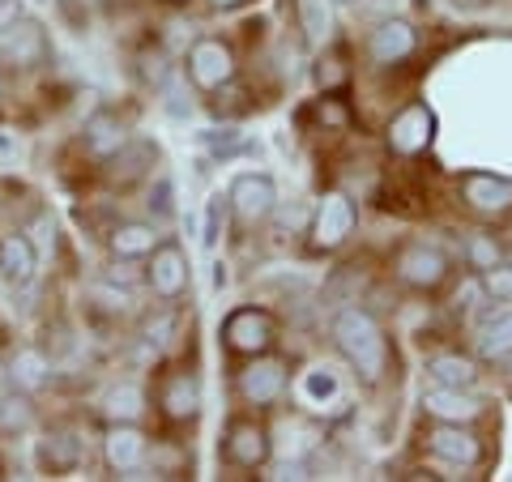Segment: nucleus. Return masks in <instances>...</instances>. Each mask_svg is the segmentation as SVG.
I'll return each mask as SVG.
<instances>
[{"instance_id": "nucleus-1", "label": "nucleus", "mask_w": 512, "mask_h": 482, "mask_svg": "<svg viewBox=\"0 0 512 482\" xmlns=\"http://www.w3.org/2000/svg\"><path fill=\"white\" fill-rule=\"evenodd\" d=\"M333 342L346 355V363L367 380L380 384L384 367H389V342H384V329L376 325V316L367 308H342L333 316Z\"/></svg>"}, {"instance_id": "nucleus-2", "label": "nucleus", "mask_w": 512, "mask_h": 482, "mask_svg": "<svg viewBox=\"0 0 512 482\" xmlns=\"http://www.w3.org/2000/svg\"><path fill=\"white\" fill-rule=\"evenodd\" d=\"M188 77L197 90H222L235 82V56L222 39H197L188 52Z\"/></svg>"}, {"instance_id": "nucleus-3", "label": "nucleus", "mask_w": 512, "mask_h": 482, "mask_svg": "<svg viewBox=\"0 0 512 482\" xmlns=\"http://www.w3.org/2000/svg\"><path fill=\"white\" fill-rule=\"evenodd\" d=\"M222 337H227V346L239 350V355H265L269 346H274V316L265 308H239L227 316V325H222Z\"/></svg>"}, {"instance_id": "nucleus-4", "label": "nucleus", "mask_w": 512, "mask_h": 482, "mask_svg": "<svg viewBox=\"0 0 512 482\" xmlns=\"http://www.w3.org/2000/svg\"><path fill=\"white\" fill-rule=\"evenodd\" d=\"M431 141H436V111L427 103H410L406 111H397L393 124H389V150L393 154H423Z\"/></svg>"}, {"instance_id": "nucleus-5", "label": "nucleus", "mask_w": 512, "mask_h": 482, "mask_svg": "<svg viewBox=\"0 0 512 482\" xmlns=\"http://www.w3.org/2000/svg\"><path fill=\"white\" fill-rule=\"evenodd\" d=\"M397 278L414 286V291H436L448 278V256L431 244H406L397 252Z\"/></svg>"}, {"instance_id": "nucleus-6", "label": "nucleus", "mask_w": 512, "mask_h": 482, "mask_svg": "<svg viewBox=\"0 0 512 482\" xmlns=\"http://www.w3.org/2000/svg\"><path fill=\"white\" fill-rule=\"evenodd\" d=\"M227 197H231L235 218L244 222V227H256V222H265L269 214H274L278 188H274V180H269V175H239Z\"/></svg>"}, {"instance_id": "nucleus-7", "label": "nucleus", "mask_w": 512, "mask_h": 482, "mask_svg": "<svg viewBox=\"0 0 512 482\" xmlns=\"http://www.w3.org/2000/svg\"><path fill=\"white\" fill-rule=\"evenodd\" d=\"M350 231H355V205L342 192H325V201L316 205V218H312V239L316 248H342Z\"/></svg>"}, {"instance_id": "nucleus-8", "label": "nucleus", "mask_w": 512, "mask_h": 482, "mask_svg": "<svg viewBox=\"0 0 512 482\" xmlns=\"http://www.w3.org/2000/svg\"><path fill=\"white\" fill-rule=\"evenodd\" d=\"M461 197H466L470 210L500 218L512 210V180L491 175V171H470V175H461Z\"/></svg>"}, {"instance_id": "nucleus-9", "label": "nucleus", "mask_w": 512, "mask_h": 482, "mask_svg": "<svg viewBox=\"0 0 512 482\" xmlns=\"http://www.w3.org/2000/svg\"><path fill=\"white\" fill-rule=\"evenodd\" d=\"M150 286L158 299H180L188 291V256L180 252V244H158L150 252Z\"/></svg>"}, {"instance_id": "nucleus-10", "label": "nucleus", "mask_w": 512, "mask_h": 482, "mask_svg": "<svg viewBox=\"0 0 512 482\" xmlns=\"http://www.w3.org/2000/svg\"><path fill=\"white\" fill-rule=\"evenodd\" d=\"M282 389H286V363H278V359L252 355V363L239 372V393H244V401H252V406L278 401Z\"/></svg>"}, {"instance_id": "nucleus-11", "label": "nucleus", "mask_w": 512, "mask_h": 482, "mask_svg": "<svg viewBox=\"0 0 512 482\" xmlns=\"http://www.w3.org/2000/svg\"><path fill=\"white\" fill-rule=\"evenodd\" d=\"M0 56H9L13 64H22V69H35V64L47 60V35L39 22L30 18H18L9 30H0Z\"/></svg>"}, {"instance_id": "nucleus-12", "label": "nucleus", "mask_w": 512, "mask_h": 482, "mask_svg": "<svg viewBox=\"0 0 512 482\" xmlns=\"http://www.w3.org/2000/svg\"><path fill=\"white\" fill-rule=\"evenodd\" d=\"M146 448H150V440L141 436L133 423H116L103 440V457H107L111 470L133 474V470H141V461H146Z\"/></svg>"}, {"instance_id": "nucleus-13", "label": "nucleus", "mask_w": 512, "mask_h": 482, "mask_svg": "<svg viewBox=\"0 0 512 482\" xmlns=\"http://www.w3.org/2000/svg\"><path fill=\"white\" fill-rule=\"evenodd\" d=\"M414 43H419L414 26L402 22V18H389V22H380L372 30V43H367V52H372L376 64H402L406 56H414Z\"/></svg>"}, {"instance_id": "nucleus-14", "label": "nucleus", "mask_w": 512, "mask_h": 482, "mask_svg": "<svg viewBox=\"0 0 512 482\" xmlns=\"http://www.w3.org/2000/svg\"><path fill=\"white\" fill-rule=\"evenodd\" d=\"M423 410L431 414V419L440 423H470L478 419V397H470V389H448V384H431V389L423 393Z\"/></svg>"}, {"instance_id": "nucleus-15", "label": "nucleus", "mask_w": 512, "mask_h": 482, "mask_svg": "<svg viewBox=\"0 0 512 482\" xmlns=\"http://www.w3.org/2000/svg\"><path fill=\"white\" fill-rule=\"evenodd\" d=\"M427 448L440 461H453V465H478V457H483V444H478V436H470L461 423H444L436 431H427Z\"/></svg>"}, {"instance_id": "nucleus-16", "label": "nucleus", "mask_w": 512, "mask_h": 482, "mask_svg": "<svg viewBox=\"0 0 512 482\" xmlns=\"http://www.w3.org/2000/svg\"><path fill=\"white\" fill-rule=\"evenodd\" d=\"M295 393H299V401L308 410H333V406H342V376L333 372L329 363H316V367H308V372L299 376Z\"/></svg>"}, {"instance_id": "nucleus-17", "label": "nucleus", "mask_w": 512, "mask_h": 482, "mask_svg": "<svg viewBox=\"0 0 512 482\" xmlns=\"http://www.w3.org/2000/svg\"><path fill=\"white\" fill-rule=\"evenodd\" d=\"M39 269V248L30 244L26 235H5L0 239V278H5L9 286H26L30 278H35Z\"/></svg>"}, {"instance_id": "nucleus-18", "label": "nucleus", "mask_w": 512, "mask_h": 482, "mask_svg": "<svg viewBox=\"0 0 512 482\" xmlns=\"http://www.w3.org/2000/svg\"><path fill=\"white\" fill-rule=\"evenodd\" d=\"M227 457L239 465V470H256V465H265V457H269L265 427H256L248 419L231 423V431H227Z\"/></svg>"}, {"instance_id": "nucleus-19", "label": "nucleus", "mask_w": 512, "mask_h": 482, "mask_svg": "<svg viewBox=\"0 0 512 482\" xmlns=\"http://www.w3.org/2000/svg\"><path fill=\"white\" fill-rule=\"evenodd\" d=\"M158 401H163V414H167V419H175V423L197 419V410H201V384H197V376H192V372L167 376Z\"/></svg>"}, {"instance_id": "nucleus-20", "label": "nucleus", "mask_w": 512, "mask_h": 482, "mask_svg": "<svg viewBox=\"0 0 512 482\" xmlns=\"http://www.w3.org/2000/svg\"><path fill=\"white\" fill-rule=\"evenodd\" d=\"M124 146H128V128L120 124V116H111V111H99V116L86 124V150H90L94 158H116Z\"/></svg>"}, {"instance_id": "nucleus-21", "label": "nucleus", "mask_w": 512, "mask_h": 482, "mask_svg": "<svg viewBox=\"0 0 512 482\" xmlns=\"http://www.w3.org/2000/svg\"><path fill=\"white\" fill-rule=\"evenodd\" d=\"M35 457L47 474H69L77 461H82V444H77L69 431H52V436H43L39 448H35Z\"/></svg>"}, {"instance_id": "nucleus-22", "label": "nucleus", "mask_w": 512, "mask_h": 482, "mask_svg": "<svg viewBox=\"0 0 512 482\" xmlns=\"http://www.w3.org/2000/svg\"><path fill=\"white\" fill-rule=\"evenodd\" d=\"M154 248H158V235L146 222H124V227L111 231V252H116L120 261H141V256H150Z\"/></svg>"}, {"instance_id": "nucleus-23", "label": "nucleus", "mask_w": 512, "mask_h": 482, "mask_svg": "<svg viewBox=\"0 0 512 482\" xmlns=\"http://www.w3.org/2000/svg\"><path fill=\"white\" fill-rule=\"evenodd\" d=\"M295 13L312 47H325L333 39V0H295Z\"/></svg>"}, {"instance_id": "nucleus-24", "label": "nucleus", "mask_w": 512, "mask_h": 482, "mask_svg": "<svg viewBox=\"0 0 512 482\" xmlns=\"http://www.w3.org/2000/svg\"><path fill=\"white\" fill-rule=\"evenodd\" d=\"M427 376L436 384H448V389H470L478 380V367L466 355H436V359H427Z\"/></svg>"}, {"instance_id": "nucleus-25", "label": "nucleus", "mask_w": 512, "mask_h": 482, "mask_svg": "<svg viewBox=\"0 0 512 482\" xmlns=\"http://www.w3.org/2000/svg\"><path fill=\"white\" fill-rule=\"evenodd\" d=\"M478 359L487 363L512 359V312H500L491 325H483V333H478Z\"/></svg>"}, {"instance_id": "nucleus-26", "label": "nucleus", "mask_w": 512, "mask_h": 482, "mask_svg": "<svg viewBox=\"0 0 512 482\" xmlns=\"http://www.w3.org/2000/svg\"><path fill=\"white\" fill-rule=\"evenodd\" d=\"M9 372H13V384H18V389H39L47 380V372H52V363H47L43 350L26 346V350H18V359L9 363Z\"/></svg>"}, {"instance_id": "nucleus-27", "label": "nucleus", "mask_w": 512, "mask_h": 482, "mask_svg": "<svg viewBox=\"0 0 512 482\" xmlns=\"http://www.w3.org/2000/svg\"><path fill=\"white\" fill-rule=\"evenodd\" d=\"M150 158H158L150 146H124L116 158H107V163H111V180H116V184H133V180H141V175H146V163H150Z\"/></svg>"}, {"instance_id": "nucleus-28", "label": "nucleus", "mask_w": 512, "mask_h": 482, "mask_svg": "<svg viewBox=\"0 0 512 482\" xmlns=\"http://www.w3.org/2000/svg\"><path fill=\"white\" fill-rule=\"evenodd\" d=\"M346 82H350L346 52H342V47H329V52L316 60V86L325 90V94H333V90H342Z\"/></svg>"}, {"instance_id": "nucleus-29", "label": "nucleus", "mask_w": 512, "mask_h": 482, "mask_svg": "<svg viewBox=\"0 0 512 482\" xmlns=\"http://www.w3.org/2000/svg\"><path fill=\"white\" fill-rule=\"evenodd\" d=\"M141 410H146V397H141L137 384H120V389H111V397H107V414H111L116 423H133Z\"/></svg>"}, {"instance_id": "nucleus-30", "label": "nucleus", "mask_w": 512, "mask_h": 482, "mask_svg": "<svg viewBox=\"0 0 512 482\" xmlns=\"http://www.w3.org/2000/svg\"><path fill=\"white\" fill-rule=\"evenodd\" d=\"M227 214H231V197H210V205H205V231H201V244L205 248H218L222 239V227H227Z\"/></svg>"}, {"instance_id": "nucleus-31", "label": "nucleus", "mask_w": 512, "mask_h": 482, "mask_svg": "<svg viewBox=\"0 0 512 482\" xmlns=\"http://www.w3.org/2000/svg\"><path fill=\"white\" fill-rule=\"evenodd\" d=\"M175 325H180V316H175L171 308H163V312H154V316H146V325H141V337L154 346V350H163L171 337H175Z\"/></svg>"}, {"instance_id": "nucleus-32", "label": "nucleus", "mask_w": 512, "mask_h": 482, "mask_svg": "<svg viewBox=\"0 0 512 482\" xmlns=\"http://www.w3.org/2000/svg\"><path fill=\"white\" fill-rule=\"evenodd\" d=\"M30 423V401L26 397H0V431H18Z\"/></svg>"}, {"instance_id": "nucleus-33", "label": "nucleus", "mask_w": 512, "mask_h": 482, "mask_svg": "<svg viewBox=\"0 0 512 482\" xmlns=\"http://www.w3.org/2000/svg\"><path fill=\"white\" fill-rule=\"evenodd\" d=\"M470 265H474V269L500 265V244H495L491 235H474V239H470Z\"/></svg>"}, {"instance_id": "nucleus-34", "label": "nucleus", "mask_w": 512, "mask_h": 482, "mask_svg": "<svg viewBox=\"0 0 512 482\" xmlns=\"http://www.w3.org/2000/svg\"><path fill=\"white\" fill-rule=\"evenodd\" d=\"M483 291L495 299H512V265H491L483 269Z\"/></svg>"}, {"instance_id": "nucleus-35", "label": "nucleus", "mask_w": 512, "mask_h": 482, "mask_svg": "<svg viewBox=\"0 0 512 482\" xmlns=\"http://www.w3.org/2000/svg\"><path fill=\"white\" fill-rule=\"evenodd\" d=\"M150 210H154L158 218H171V214H175V192H171V180H158V184H154Z\"/></svg>"}, {"instance_id": "nucleus-36", "label": "nucleus", "mask_w": 512, "mask_h": 482, "mask_svg": "<svg viewBox=\"0 0 512 482\" xmlns=\"http://www.w3.org/2000/svg\"><path fill=\"white\" fill-rule=\"evenodd\" d=\"M205 146L214 154H235L239 150V133L235 128H222V133H205Z\"/></svg>"}, {"instance_id": "nucleus-37", "label": "nucleus", "mask_w": 512, "mask_h": 482, "mask_svg": "<svg viewBox=\"0 0 512 482\" xmlns=\"http://www.w3.org/2000/svg\"><path fill=\"white\" fill-rule=\"evenodd\" d=\"M320 120L333 124V128H342V124H346V111H342L338 103H333V99H325V103H320Z\"/></svg>"}, {"instance_id": "nucleus-38", "label": "nucleus", "mask_w": 512, "mask_h": 482, "mask_svg": "<svg viewBox=\"0 0 512 482\" xmlns=\"http://www.w3.org/2000/svg\"><path fill=\"white\" fill-rule=\"evenodd\" d=\"M22 18V9H18V0H0V30H9L13 22Z\"/></svg>"}, {"instance_id": "nucleus-39", "label": "nucleus", "mask_w": 512, "mask_h": 482, "mask_svg": "<svg viewBox=\"0 0 512 482\" xmlns=\"http://www.w3.org/2000/svg\"><path fill=\"white\" fill-rule=\"evenodd\" d=\"M13 389V372H9V363H5V355H0V397H5Z\"/></svg>"}, {"instance_id": "nucleus-40", "label": "nucleus", "mask_w": 512, "mask_h": 482, "mask_svg": "<svg viewBox=\"0 0 512 482\" xmlns=\"http://www.w3.org/2000/svg\"><path fill=\"white\" fill-rule=\"evenodd\" d=\"M210 5H218V9H235V5H244V0H210Z\"/></svg>"}]
</instances>
